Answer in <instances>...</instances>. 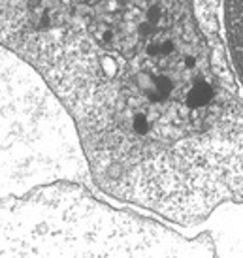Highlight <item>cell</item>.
Returning <instances> with one entry per match:
<instances>
[{
  "label": "cell",
  "instance_id": "6da1fadb",
  "mask_svg": "<svg viewBox=\"0 0 243 258\" xmlns=\"http://www.w3.org/2000/svg\"><path fill=\"white\" fill-rule=\"evenodd\" d=\"M226 21L232 36L236 68L243 79V0H226Z\"/></svg>",
  "mask_w": 243,
  "mask_h": 258
}]
</instances>
